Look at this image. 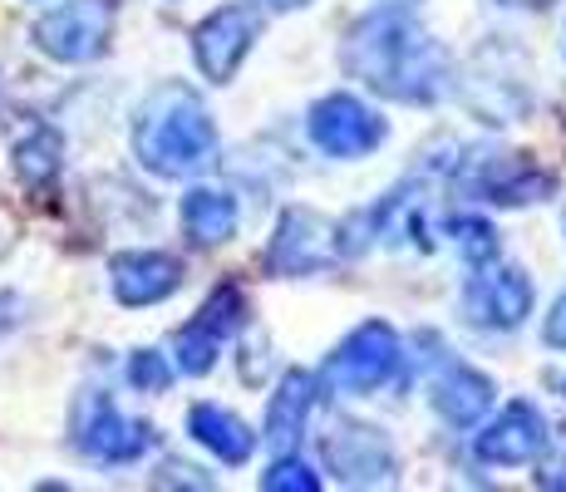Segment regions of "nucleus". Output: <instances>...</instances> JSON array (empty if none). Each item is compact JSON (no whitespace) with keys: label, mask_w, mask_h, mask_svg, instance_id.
I'll return each instance as SVG.
<instances>
[{"label":"nucleus","mask_w":566,"mask_h":492,"mask_svg":"<svg viewBox=\"0 0 566 492\" xmlns=\"http://www.w3.org/2000/svg\"><path fill=\"white\" fill-rule=\"evenodd\" d=\"M463 311L473 325H503V331H513V325H522L532 311V281L513 266L473 276L463 286Z\"/></svg>","instance_id":"0eeeda50"},{"label":"nucleus","mask_w":566,"mask_h":492,"mask_svg":"<svg viewBox=\"0 0 566 492\" xmlns=\"http://www.w3.org/2000/svg\"><path fill=\"white\" fill-rule=\"evenodd\" d=\"M182 227H188L192 242L212 247V242H227L237 232V202L217 188H198L182 197Z\"/></svg>","instance_id":"dca6fc26"},{"label":"nucleus","mask_w":566,"mask_h":492,"mask_svg":"<svg viewBox=\"0 0 566 492\" xmlns=\"http://www.w3.org/2000/svg\"><path fill=\"white\" fill-rule=\"evenodd\" d=\"M453 242H459V251L468 261H488L497 257V237L488 222H478V217H453Z\"/></svg>","instance_id":"a211bd4d"},{"label":"nucleus","mask_w":566,"mask_h":492,"mask_svg":"<svg viewBox=\"0 0 566 492\" xmlns=\"http://www.w3.org/2000/svg\"><path fill=\"white\" fill-rule=\"evenodd\" d=\"M20 172H25V178L54 172V138L50 134H35L30 144H20Z\"/></svg>","instance_id":"6ab92c4d"},{"label":"nucleus","mask_w":566,"mask_h":492,"mask_svg":"<svg viewBox=\"0 0 566 492\" xmlns=\"http://www.w3.org/2000/svg\"><path fill=\"white\" fill-rule=\"evenodd\" d=\"M433 404H439V414L449 423H473L488 414V404H493V385H488L478 369L459 365V359H443V369L433 375Z\"/></svg>","instance_id":"f8f14e48"},{"label":"nucleus","mask_w":566,"mask_h":492,"mask_svg":"<svg viewBox=\"0 0 566 492\" xmlns=\"http://www.w3.org/2000/svg\"><path fill=\"white\" fill-rule=\"evenodd\" d=\"M335 433L340 439L325 443L335 473L350 478V483H379V478H389L395 458H389V443L375 429H335Z\"/></svg>","instance_id":"ddd939ff"},{"label":"nucleus","mask_w":566,"mask_h":492,"mask_svg":"<svg viewBox=\"0 0 566 492\" xmlns=\"http://www.w3.org/2000/svg\"><path fill=\"white\" fill-rule=\"evenodd\" d=\"M188 423H192V439L212 448L222 463H247L256 448V433H247V423L237 414H227L222 404H198Z\"/></svg>","instance_id":"2eb2a0df"},{"label":"nucleus","mask_w":566,"mask_h":492,"mask_svg":"<svg viewBox=\"0 0 566 492\" xmlns=\"http://www.w3.org/2000/svg\"><path fill=\"white\" fill-rule=\"evenodd\" d=\"M311 138L315 148H325L331 158H365L369 148L385 138V124L350 94H331L311 108Z\"/></svg>","instance_id":"39448f33"},{"label":"nucleus","mask_w":566,"mask_h":492,"mask_svg":"<svg viewBox=\"0 0 566 492\" xmlns=\"http://www.w3.org/2000/svg\"><path fill=\"white\" fill-rule=\"evenodd\" d=\"M547 345H557V349H566V295L557 301V311L547 315Z\"/></svg>","instance_id":"4be33fe9"},{"label":"nucleus","mask_w":566,"mask_h":492,"mask_svg":"<svg viewBox=\"0 0 566 492\" xmlns=\"http://www.w3.org/2000/svg\"><path fill=\"white\" fill-rule=\"evenodd\" d=\"M547 188H552L547 172H537L532 163H522V158H503V163L493 158L483 168V178L473 182V192L488 197V202H532V197L547 192Z\"/></svg>","instance_id":"f3484780"},{"label":"nucleus","mask_w":566,"mask_h":492,"mask_svg":"<svg viewBox=\"0 0 566 492\" xmlns=\"http://www.w3.org/2000/svg\"><path fill=\"white\" fill-rule=\"evenodd\" d=\"M256 10L247 6H232V10H217L212 20L198 30V64L207 70V80H232L237 64L247 60V50H252L256 40Z\"/></svg>","instance_id":"1a4fd4ad"},{"label":"nucleus","mask_w":566,"mask_h":492,"mask_svg":"<svg viewBox=\"0 0 566 492\" xmlns=\"http://www.w3.org/2000/svg\"><path fill=\"white\" fill-rule=\"evenodd\" d=\"M345 64L369 90L405 98V104H433L449 90V54L433 45L399 6L369 15L345 45Z\"/></svg>","instance_id":"f257e3e1"},{"label":"nucleus","mask_w":566,"mask_h":492,"mask_svg":"<svg viewBox=\"0 0 566 492\" xmlns=\"http://www.w3.org/2000/svg\"><path fill=\"white\" fill-rule=\"evenodd\" d=\"M212 118L198 104V94L182 90V84H168L144 104L134 128V148L158 178H182V172H198L207 158H212Z\"/></svg>","instance_id":"f03ea898"},{"label":"nucleus","mask_w":566,"mask_h":492,"mask_svg":"<svg viewBox=\"0 0 566 492\" xmlns=\"http://www.w3.org/2000/svg\"><path fill=\"white\" fill-rule=\"evenodd\" d=\"M547 453V423L532 404H507L488 433H478V458L483 463H537Z\"/></svg>","instance_id":"6e6552de"},{"label":"nucleus","mask_w":566,"mask_h":492,"mask_svg":"<svg viewBox=\"0 0 566 492\" xmlns=\"http://www.w3.org/2000/svg\"><path fill=\"white\" fill-rule=\"evenodd\" d=\"M340 261V227L325 222L315 212H291L276 232V247H271V266L276 271H325Z\"/></svg>","instance_id":"423d86ee"},{"label":"nucleus","mask_w":566,"mask_h":492,"mask_svg":"<svg viewBox=\"0 0 566 492\" xmlns=\"http://www.w3.org/2000/svg\"><path fill=\"white\" fill-rule=\"evenodd\" d=\"M182 266L163 251H134V257H118L114 261V295L124 305H154L163 295L178 291Z\"/></svg>","instance_id":"9b49d317"},{"label":"nucleus","mask_w":566,"mask_h":492,"mask_svg":"<svg viewBox=\"0 0 566 492\" xmlns=\"http://www.w3.org/2000/svg\"><path fill=\"white\" fill-rule=\"evenodd\" d=\"M128 379H134L138 389H168L172 369L163 365V355H158V349H144V355L134 359V369H128Z\"/></svg>","instance_id":"aec40b11"},{"label":"nucleus","mask_w":566,"mask_h":492,"mask_svg":"<svg viewBox=\"0 0 566 492\" xmlns=\"http://www.w3.org/2000/svg\"><path fill=\"white\" fill-rule=\"evenodd\" d=\"M84 414H90V419H80V448L90 458H99V463H134L148 448L144 423H128L104 394H94V399L84 404Z\"/></svg>","instance_id":"9d476101"},{"label":"nucleus","mask_w":566,"mask_h":492,"mask_svg":"<svg viewBox=\"0 0 566 492\" xmlns=\"http://www.w3.org/2000/svg\"><path fill=\"white\" fill-rule=\"evenodd\" d=\"M266 6H276V10H291V6H306V0H266Z\"/></svg>","instance_id":"5701e85b"},{"label":"nucleus","mask_w":566,"mask_h":492,"mask_svg":"<svg viewBox=\"0 0 566 492\" xmlns=\"http://www.w3.org/2000/svg\"><path fill=\"white\" fill-rule=\"evenodd\" d=\"M306 414H311V379L306 375H286L281 389L271 394V409H266V448L271 453H291L306 429Z\"/></svg>","instance_id":"4468645a"},{"label":"nucleus","mask_w":566,"mask_h":492,"mask_svg":"<svg viewBox=\"0 0 566 492\" xmlns=\"http://www.w3.org/2000/svg\"><path fill=\"white\" fill-rule=\"evenodd\" d=\"M108 20H114V6L108 0H70V6H54L45 20L35 25L40 50H50L54 60H94L108 40Z\"/></svg>","instance_id":"20e7f679"},{"label":"nucleus","mask_w":566,"mask_h":492,"mask_svg":"<svg viewBox=\"0 0 566 492\" xmlns=\"http://www.w3.org/2000/svg\"><path fill=\"white\" fill-rule=\"evenodd\" d=\"M507 6H552V0H507Z\"/></svg>","instance_id":"b1692460"},{"label":"nucleus","mask_w":566,"mask_h":492,"mask_svg":"<svg viewBox=\"0 0 566 492\" xmlns=\"http://www.w3.org/2000/svg\"><path fill=\"white\" fill-rule=\"evenodd\" d=\"M399 359L405 355H399L395 331L379 325V321H369L331 355V365H325V389L331 394H369L395 375Z\"/></svg>","instance_id":"7ed1b4c3"},{"label":"nucleus","mask_w":566,"mask_h":492,"mask_svg":"<svg viewBox=\"0 0 566 492\" xmlns=\"http://www.w3.org/2000/svg\"><path fill=\"white\" fill-rule=\"evenodd\" d=\"M261 483H266V488H306L311 492L315 478H306V468H296V463H276L266 478H261Z\"/></svg>","instance_id":"412c9836"}]
</instances>
